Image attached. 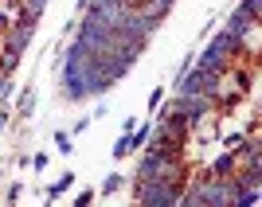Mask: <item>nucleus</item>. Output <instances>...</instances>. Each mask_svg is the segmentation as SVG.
I'll list each match as a JSON object with an SVG mask.
<instances>
[{"instance_id": "f257e3e1", "label": "nucleus", "mask_w": 262, "mask_h": 207, "mask_svg": "<svg viewBox=\"0 0 262 207\" xmlns=\"http://www.w3.org/2000/svg\"><path fill=\"white\" fill-rule=\"evenodd\" d=\"M71 184H75V172H63V176H59V184H51V188H47V199H55L59 192H67Z\"/></svg>"}, {"instance_id": "f03ea898", "label": "nucleus", "mask_w": 262, "mask_h": 207, "mask_svg": "<svg viewBox=\"0 0 262 207\" xmlns=\"http://www.w3.org/2000/svg\"><path fill=\"white\" fill-rule=\"evenodd\" d=\"M55 145H59V153H71V133H55Z\"/></svg>"}, {"instance_id": "7ed1b4c3", "label": "nucleus", "mask_w": 262, "mask_h": 207, "mask_svg": "<svg viewBox=\"0 0 262 207\" xmlns=\"http://www.w3.org/2000/svg\"><path fill=\"white\" fill-rule=\"evenodd\" d=\"M258 8H262V0H243V12L254 16V20H258Z\"/></svg>"}, {"instance_id": "20e7f679", "label": "nucleus", "mask_w": 262, "mask_h": 207, "mask_svg": "<svg viewBox=\"0 0 262 207\" xmlns=\"http://www.w3.org/2000/svg\"><path fill=\"white\" fill-rule=\"evenodd\" d=\"M32 106H35V94H32V90H28V94H24V98H20V113H32Z\"/></svg>"}, {"instance_id": "39448f33", "label": "nucleus", "mask_w": 262, "mask_h": 207, "mask_svg": "<svg viewBox=\"0 0 262 207\" xmlns=\"http://www.w3.org/2000/svg\"><path fill=\"white\" fill-rule=\"evenodd\" d=\"M0 129H4V118H0Z\"/></svg>"}]
</instances>
